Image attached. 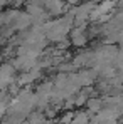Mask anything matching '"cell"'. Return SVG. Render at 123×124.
<instances>
[{
    "label": "cell",
    "mask_w": 123,
    "mask_h": 124,
    "mask_svg": "<svg viewBox=\"0 0 123 124\" xmlns=\"http://www.w3.org/2000/svg\"><path fill=\"white\" fill-rule=\"evenodd\" d=\"M73 111H67V112H64L61 116V119H59V124H71V121H73Z\"/></svg>",
    "instance_id": "obj_1"
}]
</instances>
